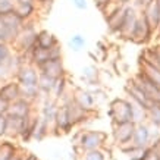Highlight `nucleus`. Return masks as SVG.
<instances>
[{
    "label": "nucleus",
    "instance_id": "obj_5",
    "mask_svg": "<svg viewBox=\"0 0 160 160\" xmlns=\"http://www.w3.org/2000/svg\"><path fill=\"white\" fill-rule=\"evenodd\" d=\"M107 134L103 131H85L81 134V140L79 144L82 148L91 151V150H98L100 147L106 142Z\"/></svg>",
    "mask_w": 160,
    "mask_h": 160
},
{
    "label": "nucleus",
    "instance_id": "obj_38",
    "mask_svg": "<svg viewBox=\"0 0 160 160\" xmlns=\"http://www.w3.org/2000/svg\"><path fill=\"white\" fill-rule=\"evenodd\" d=\"M144 160H160V156L156 153L153 148H150L148 150V153H147V156H146V159Z\"/></svg>",
    "mask_w": 160,
    "mask_h": 160
},
{
    "label": "nucleus",
    "instance_id": "obj_28",
    "mask_svg": "<svg viewBox=\"0 0 160 160\" xmlns=\"http://www.w3.org/2000/svg\"><path fill=\"white\" fill-rule=\"evenodd\" d=\"M47 131H49V123L46 121H43L41 118H38V122H37V126H35L32 138H35L37 141H41L44 137L47 135Z\"/></svg>",
    "mask_w": 160,
    "mask_h": 160
},
{
    "label": "nucleus",
    "instance_id": "obj_37",
    "mask_svg": "<svg viewBox=\"0 0 160 160\" xmlns=\"http://www.w3.org/2000/svg\"><path fill=\"white\" fill-rule=\"evenodd\" d=\"M6 134V115H0V137Z\"/></svg>",
    "mask_w": 160,
    "mask_h": 160
},
{
    "label": "nucleus",
    "instance_id": "obj_40",
    "mask_svg": "<svg viewBox=\"0 0 160 160\" xmlns=\"http://www.w3.org/2000/svg\"><path fill=\"white\" fill-rule=\"evenodd\" d=\"M107 2H109V0H94V3H96V5H97V8L98 9H102L103 6L106 5Z\"/></svg>",
    "mask_w": 160,
    "mask_h": 160
},
{
    "label": "nucleus",
    "instance_id": "obj_2",
    "mask_svg": "<svg viewBox=\"0 0 160 160\" xmlns=\"http://www.w3.org/2000/svg\"><path fill=\"white\" fill-rule=\"evenodd\" d=\"M107 115L115 123L132 122V102L126 98H115L109 104Z\"/></svg>",
    "mask_w": 160,
    "mask_h": 160
},
{
    "label": "nucleus",
    "instance_id": "obj_10",
    "mask_svg": "<svg viewBox=\"0 0 160 160\" xmlns=\"http://www.w3.org/2000/svg\"><path fill=\"white\" fill-rule=\"evenodd\" d=\"M37 69H38L40 73H46V75L52 77L53 79H58V78H60V77H66V69L63 66L62 59L49 60V62L40 65Z\"/></svg>",
    "mask_w": 160,
    "mask_h": 160
},
{
    "label": "nucleus",
    "instance_id": "obj_24",
    "mask_svg": "<svg viewBox=\"0 0 160 160\" xmlns=\"http://www.w3.org/2000/svg\"><path fill=\"white\" fill-rule=\"evenodd\" d=\"M65 90H66V77H60V78H58V79H54L53 90H52L50 97L58 102V100L63 98V96H65Z\"/></svg>",
    "mask_w": 160,
    "mask_h": 160
},
{
    "label": "nucleus",
    "instance_id": "obj_6",
    "mask_svg": "<svg viewBox=\"0 0 160 160\" xmlns=\"http://www.w3.org/2000/svg\"><path fill=\"white\" fill-rule=\"evenodd\" d=\"M132 81L142 90V92L150 98L151 102H160V85L150 81L144 73H137V77L132 78Z\"/></svg>",
    "mask_w": 160,
    "mask_h": 160
},
{
    "label": "nucleus",
    "instance_id": "obj_1",
    "mask_svg": "<svg viewBox=\"0 0 160 160\" xmlns=\"http://www.w3.org/2000/svg\"><path fill=\"white\" fill-rule=\"evenodd\" d=\"M35 38H37V29L29 21H27L21 27V29L18 31V34L13 40V43L10 46H13L15 52L18 54L29 53L31 49L35 46Z\"/></svg>",
    "mask_w": 160,
    "mask_h": 160
},
{
    "label": "nucleus",
    "instance_id": "obj_11",
    "mask_svg": "<svg viewBox=\"0 0 160 160\" xmlns=\"http://www.w3.org/2000/svg\"><path fill=\"white\" fill-rule=\"evenodd\" d=\"M125 91L131 96V102H134V103H137V104H140L141 107H144L146 110H148V107L153 104L154 102H151L150 98L147 97L146 94L142 92V90H141L138 85H137L134 81H129V84L125 87Z\"/></svg>",
    "mask_w": 160,
    "mask_h": 160
},
{
    "label": "nucleus",
    "instance_id": "obj_29",
    "mask_svg": "<svg viewBox=\"0 0 160 160\" xmlns=\"http://www.w3.org/2000/svg\"><path fill=\"white\" fill-rule=\"evenodd\" d=\"M18 34V31L15 29H9V28H5V27H0V43L3 44H12L13 43L15 37Z\"/></svg>",
    "mask_w": 160,
    "mask_h": 160
},
{
    "label": "nucleus",
    "instance_id": "obj_32",
    "mask_svg": "<svg viewBox=\"0 0 160 160\" xmlns=\"http://www.w3.org/2000/svg\"><path fill=\"white\" fill-rule=\"evenodd\" d=\"M10 59H12V50H10V46L9 44L0 43V66L8 65Z\"/></svg>",
    "mask_w": 160,
    "mask_h": 160
},
{
    "label": "nucleus",
    "instance_id": "obj_18",
    "mask_svg": "<svg viewBox=\"0 0 160 160\" xmlns=\"http://www.w3.org/2000/svg\"><path fill=\"white\" fill-rule=\"evenodd\" d=\"M72 98L79 104L81 107L87 109V110H94V103H96V97L91 91L84 90V88H78Z\"/></svg>",
    "mask_w": 160,
    "mask_h": 160
},
{
    "label": "nucleus",
    "instance_id": "obj_34",
    "mask_svg": "<svg viewBox=\"0 0 160 160\" xmlns=\"http://www.w3.org/2000/svg\"><path fill=\"white\" fill-rule=\"evenodd\" d=\"M87 160H104V157H103L102 151L98 150H91L90 153L87 154Z\"/></svg>",
    "mask_w": 160,
    "mask_h": 160
},
{
    "label": "nucleus",
    "instance_id": "obj_4",
    "mask_svg": "<svg viewBox=\"0 0 160 160\" xmlns=\"http://www.w3.org/2000/svg\"><path fill=\"white\" fill-rule=\"evenodd\" d=\"M16 81L21 87H34L38 81V69L32 63H22L16 71Z\"/></svg>",
    "mask_w": 160,
    "mask_h": 160
},
{
    "label": "nucleus",
    "instance_id": "obj_20",
    "mask_svg": "<svg viewBox=\"0 0 160 160\" xmlns=\"http://www.w3.org/2000/svg\"><path fill=\"white\" fill-rule=\"evenodd\" d=\"M148 140H150V131H148V128L144 123H137L135 129H134L131 144L135 147H146Z\"/></svg>",
    "mask_w": 160,
    "mask_h": 160
},
{
    "label": "nucleus",
    "instance_id": "obj_31",
    "mask_svg": "<svg viewBox=\"0 0 160 160\" xmlns=\"http://www.w3.org/2000/svg\"><path fill=\"white\" fill-rule=\"evenodd\" d=\"M97 69L94 66H85L82 68V79L88 84H94L96 79H97Z\"/></svg>",
    "mask_w": 160,
    "mask_h": 160
},
{
    "label": "nucleus",
    "instance_id": "obj_16",
    "mask_svg": "<svg viewBox=\"0 0 160 160\" xmlns=\"http://www.w3.org/2000/svg\"><path fill=\"white\" fill-rule=\"evenodd\" d=\"M25 24V21L16 13V10H9V12H3L0 13V27H5L9 29L19 31L21 27Z\"/></svg>",
    "mask_w": 160,
    "mask_h": 160
},
{
    "label": "nucleus",
    "instance_id": "obj_15",
    "mask_svg": "<svg viewBox=\"0 0 160 160\" xmlns=\"http://www.w3.org/2000/svg\"><path fill=\"white\" fill-rule=\"evenodd\" d=\"M0 97L5 98L6 102H15L21 97V85L16 79H8L2 87H0Z\"/></svg>",
    "mask_w": 160,
    "mask_h": 160
},
{
    "label": "nucleus",
    "instance_id": "obj_12",
    "mask_svg": "<svg viewBox=\"0 0 160 160\" xmlns=\"http://www.w3.org/2000/svg\"><path fill=\"white\" fill-rule=\"evenodd\" d=\"M142 16H144V19L147 21L151 32L160 25V8L157 6V3H156L154 0H150V2L146 3Z\"/></svg>",
    "mask_w": 160,
    "mask_h": 160
},
{
    "label": "nucleus",
    "instance_id": "obj_35",
    "mask_svg": "<svg viewBox=\"0 0 160 160\" xmlns=\"http://www.w3.org/2000/svg\"><path fill=\"white\" fill-rule=\"evenodd\" d=\"M72 5L77 8L78 10H85L87 9V0H72Z\"/></svg>",
    "mask_w": 160,
    "mask_h": 160
},
{
    "label": "nucleus",
    "instance_id": "obj_27",
    "mask_svg": "<svg viewBox=\"0 0 160 160\" xmlns=\"http://www.w3.org/2000/svg\"><path fill=\"white\" fill-rule=\"evenodd\" d=\"M147 115L150 118V121L153 125L160 126V102H154L148 107L147 110Z\"/></svg>",
    "mask_w": 160,
    "mask_h": 160
},
{
    "label": "nucleus",
    "instance_id": "obj_13",
    "mask_svg": "<svg viewBox=\"0 0 160 160\" xmlns=\"http://www.w3.org/2000/svg\"><path fill=\"white\" fill-rule=\"evenodd\" d=\"M9 115L19 118H28L32 115V103L25 100L24 97H19L18 100L9 103V109H8Z\"/></svg>",
    "mask_w": 160,
    "mask_h": 160
},
{
    "label": "nucleus",
    "instance_id": "obj_42",
    "mask_svg": "<svg viewBox=\"0 0 160 160\" xmlns=\"http://www.w3.org/2000/svg\"><path fill=\"white\" fill-rule=\"evenodd\" d=\"M154 2H156V3H157V6H159V8H160V0H154Z\"/></svg>",
    "mask_w": 160,
    "mask_h": 160
},
{
    "label": "nucleus",
    "instance_id": "obj_3",
    "mask_svg": "<svg viewBox=\"0 0 160 160\" xmlns=\"http://www.w3.org/2000/svg\"><path fill=\"white\" fill-rule=\"evenodd\" d=\"M56 59H62V46L60 44H56L52 49H41L38 46H34L29 52V62L37 68L43 63L49 62V60H56Z\"/></svg>",
    "mask_w": 160,
    "mask_h": 160
},
{
    "label": "nucleus",
    "instance_id": "obj_43",
    "mask_svg": "<svg viewBox=\"0 0 160 160\" xmlns=\"http://www.w3.org/2000/svg\"><path fill=\"white\" fill-rule=\"evenodd\" d=\"M159 53H160V52H159Z\"/></svg>",
    "mask_w": 160,
    "mask_h": 160
},
{
    "label": "nucleus",
    "instance_id": "obj_39",
    "mask_svg": "<svg viewBox=\"0 0 160 160\" xmlns=\"http://www.w3.org/2000/svg\"><path fill=\"white\" fill-rule=\"evenodd\" d=\"M15 5L19 6H34L35 0H15Z\"/></svg>",
    "mask_w": 160,
    "mask_h": 160
},
{
    "label": "nucleus",
    "instance_id": "obj_25",
    "mask_svg": "<svg viewBox=\"0 0 160 160\" xmlns=\"http://www.w3.org/2000/svg\"><path fill=\"white\" fill-rule=\"evenodd\" d=\"M16 154V146L10 141L0 142V160H12Z\"/></svg>",
    "mask_w": 160,
    "mask_h": 160
},
{
    "label": "nucleus",
    "instance_id": "obj_17",
    "mask_svg": "<svg viewBox=\"0 0 160 160\" xmlns=\"http://www.w3.org/2000/svg\"><path fill=\"white\" fill-rule=\"evenodd\" d=\"M58 112V102L52 97H43V106H41V115L40 118L46 121L47 123H53Z\"/></svg>",
    "mask_w": 160,
    "mask_h": 160
},
{
    "label": "nucleus",
    "instance_id": "obj_22",
    "mask_svg": "<svg viewBox=\"0 0 160 160\" xmlns=\"http://www.w3.org/2000/svg\"><path fill=\"white\" fill-rule=\"evenodd\" d=\"M137 18H138V16L135 15L134 8H129V6H128V8H126L125 22H123L122 29L119 31V35H121V37L131 40V34H132V29H134V25H135V22H137Z\"/></svg>",
    "mask_w": 160,
    "mask_h": 160
},
{
    "label": "nucleus",
    "instance_id": "obj_14",
    "mask_svg": "<svg viewBox=\"0 0 160 160\" xmlns=\"http://www.w3.org/2000/svg\"><path fill=\"white\" fill-rule=\"evenodd\" d=\"M54 126L56 129H60L62 132L68 134V132L72 131L73 125L71 119H69V115H68V110H66V106L65 104H58V112H56V118H54Z\"/></svg>",
    "mask_w": 160,
    "mask_h": 160
},
{
    "label": "nucleus",
    "instance_id": "obj_26",
    "mask_svg": "<svg viewBox=\"0 0 160 160\" xmlns=\"http://www.w3.org/2000/svg\"><path fill=\"white\" fill-rule=\"evenodd\" d=\"M141 73H144L150 81H153L154 84L160 85V69L151 66V65H147V63H142V71Z\"/></svg>",
    "mask_w": 160,
    "mask_h": 160
},
{
    "label": "nucleus",
    "instance_id": "obj_8",
    "mask_svg": "<svg viewBox=\"0 0 160 160\" xmlns=\"http://www.w3.org/2000/svg\"><path fill=\"white\" fill-rule=\"evenodd\" d=\"M28 118H19V116H13V115L6 113V134L5 135L21 137L25 131Z\"/></svg>",
    "mask_w": 160,
    "mask_h": 160
},
{
    "label": "nucleus",
    "instance_id": "obj_9",
    "mask_svg": "<svg viewBox=\"0 0 160 160\" xmlns=\"http://www.w3.org/2000/svg\"><path fill=\"white\" fill-rule=\"evenodd\" d=\"M150 35H151V29L148 27V24H147V21L144 19V16L141 15V16L137 18V22L134 25V29H132L131 34V40L137 44H142L150 38Z\"/></svg>",
    "mask_w": 160,
    "mask_h": 160
},
{
    "label": "nucleus",
    "instance_id": "obj_41",
    "mask_svg": "<svg viewBox=\"0 0 160 160\" xmlns=\"http://www.w3.org/2000/svg\"><path fill=\"white\" fill-rule=\"evenodd\" d=\"M118 2H119V3H122V5H128L131 0H118Z\"/></svg>",
    "mask_w": 160,
    "mask_h": 160
},
{
    "label": "nucleus",
    "instance_id": "obj_7",
    "mask_svg": "<svg viewBox=\"0 0 160 160\" xmlns=\"http://www.w3.org/2000/svg\"><path fill=\"white\" fill-rule=\"evenodd\" d=\"M135 123L134 122H123V123H115L113 125V138L119 146L131 144L132 135H134Z\"/></svg>",
    "mask_w": 160,
    "mask_h": 160
},
{
    "label": "nucleus",
    "instance_id": "obj_30",
    "mask_svg": "<svg viewBox=\"0 0 160 160\" xmlns=\"http://www.w3.org/2000/svg\"><path fill=\"white\" fill-rule=\"evenodd\" d=\"M85 44H87V40L81 34H73L72 37L69 38V46H71V49H72L73 52H79L82 47H85Z\"/></svg>",
    "mask_w": 160,
    "mask_h": 160
},
{
    "label": "nucleus",
    "instance_id": "obj_36",
    "mask_svg": "<svg viewBox=\"0 0 160 160\" xmlns=\"http://www.w3.org/2000/svg\"><path fill=\"white\" fill-rule=\"evenodd\" d=\"M9 109V102H6L5 98L0 97V115H6Z\"/></svg>",
    "mask_w": 160,
    "mask_h": 160
},
{
    "label": "nucleus",
    "instance_id": "obj_23",
    "mask_svg": "<svg viewBox=\"0 0 160 160\" xmlns=\"http://www.w3.org/2000/svg\"><path fill=\"white\" fill-rule=\"evenodd\" d=\"M53 84L54 79L46 73H40L38 72V81H37V87H38L40 92L43 94L44 97H50L52 90H53Z\"/></svg>",
    "mask_w": 160,
    "mask_h": 160
},
{
    "label": "nucleus",
    "instance_id": "obj_33",
    "mask_svg": "<svg viewBox=\"0 0 160 160\" xmlns=\"http://www.w3.org/2000/svg\"><path fill=\"white\" fill-rule=\"evenodd\" d=\"M15 9V0H0V13Z\"/></svg>",
    "mask_w": 160,
    "mask_h": 160
},
{
    "label": "nucleus",
    "instance_id": "obj_21",
    "mask_svg": "<svg viewBox=\"0 0 160 160\" xmlns=\"http://www.w3.org/2000/svg\"><path fill=\"white\" fill-rule=\"evenodd\" d=\"M56 44H59V40L56 35L52 34L47 29H40L37 31V38H35V46H38L41 49H52Z\"/></svg>",
    "mask_w": 160,
    "mask_h": 160
},
{
    "label": "nucleus",
    "instance_id": "obj_19",
    "mask_svg": "<svg viewBox=\"0 0 160 160\" xmlns=\"http://www.w3.org/2000/svg\"><path fill=\"white\" fill-rule=\"evenodd\" d=\"M126 8H128L126 5L122 6L116 13H113L110 18L106 21L107 28H109L110 32H118V34H119V31H121L122 27H123V22H125V18H126Z\"/></svg>",
    "mask_w": 160,
    "mask_h": 160
}]
</instances>
